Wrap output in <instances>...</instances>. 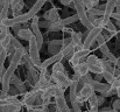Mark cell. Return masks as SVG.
<instances>
[{"mask_svg": "<svg viewBox=\"0 0 120 112\" xmlns=\"http://www.w3.org/2000/svg\"><path fill=\"white\" fill-rule=\"evenodd\" d=\"M72 4H74V6H75L76 14L78 15L79 21L82 22V25H83L85 28H87L89 31L92 29V28H93V25H92V22H91L90 19H89V13H87V9L85 8L83 1H82V0H72Z\"/></svg>", "mask_w": 120, "mask_h": 112, "instance_id": "1", "label": "cell"}, {"mask_svg": "<svg viewBox=\"0 0 120 112\" xmlns=\"http://www.w3.org/2000/svg\"><path fill=\"white\" fill-rule=\"evenodd\" d=\"M85 62L89 66L90 73H92L94 75L104 73V60H100L96 55H89Z\"/></svg>", "mask_w": 120, "mask_h": 112, "instance_id": "2", "label": "cell"}, {"mask_svg": "<svg viewBox=\"0 0 120 112\" xmlns=\"http://www.w3.org/2000/svg\"><path fill=\"white\" fill-rule=\"evenodd\" d=\"M29 42V48H28V54L34 63V66L39 69L41 64V60H40V48L38 46V41H36V37L33 36L30 37V40L28 41Z\"/></svg>", "mask_w": 120, "mask_h": 112, "instance_id": "3", "label": "cell"}, {"mask_svg": "<svg viewBox=\"0 0 120 112\" xmlns=\"http://www.w3.org/2000/svg\"><path fill=\"white\" fill-rule=\"evenodd\" d=\"M101 31L103 28L101 27H93L92 29H90L85 35H84V41H83V48L85 49H90L93 44V42L96 41L97 36L99 34H101Z\"/></svg>", "mask_w": 120, "mask_h": 112, "instance_id": "4", "label": "cell"}, {"mask_svg": "<svg viewBox=\"0 0 120 112\" xmlns=\"http://www.w3.org/2000/svg\"><path fill=\"white\" fill-rule=\"evenodd\" d=\"M94 92H96V91H94V89H93V86H92L91 84H85V85H83V86L80 88V90L78 91V95H77V98H76L77 103H78L79 105H83L85 102L89 100V98H90Z\"/></svg>", "mask_w": 120, "mask_h": 112, "instance_id": "5", "label": "cell"}, {"mask_svg": "<svg viewBox=\"0 0 120 112\" xmlns=\"http://www.w3.org/2000/svg\"><path fill=\"white\" fill-rule=\"evenodd\" d=\"M40 93H41V90H36V89H33L32 91L29 92H26L23 95H21V104L22 105H26L27 108L29 106H33L35 103H36V99L40 97Z\"/></svg>", "mask_w": 120, "mask_h": 112, "instance_id": "6", "label": "cell"}, {"mask_svg": "<svg viewBox=\"0 0 120 112\" xmlns=\"http://www.w3.org/2000/svg\"><path fill=\"white\" fill-rule=\"evenodd\" d=\"M51 79H52L54 83L58 84V85H60L61 88H63V89L69 88L70 84H71V82H72V79L69 78V76H68L67 73H52Z\"/></svg>", "mask_w": 120, "mask_h": 112, "instance_id": "7", "label": "cell"}, {"mask_svg": "<svg viewBox=\"0 0 120 112\" xmlns=\"http://www.w3.org/2000/svg\"><path fill=\"white\" fill-rule=\"evenodd\" d=\"M89 56V49H85V48H79V49H76L74 55L71 56L70 58V62L71 64L75 67L77 66L78 63H82V62H85L86 58Z\"/></svg>", "mask_w": 120, "mask_h": 112, "instance_id": "8", "label": "cell"}, {"mask_svg": "<svg viewBox=\"0 0 120 112\" xmlns=\"http://www.w3.org/2000/svg\"><path fill=\"white\" fill-rule=\"evenodd\" d=\"M30 29L34 34V36L36 37V41H38V46L39 48H42V44H43V36H42V33H41L40 29V22H39V18L35 15L33 19H32V23H30Z\"/></svg>", "mask_w": 120, "mask_h": 112, "instance_id": "9", "label": "cell"}, {"mask_svg": "<svg viewBox=\"0 0 120 112\" xmlns=\"http://www.w3.org/2000/svg\"><path fill=\"white\" fill-rule=\"evenodd\" d=\"M39 73H40V75H39V81H38L36 84L34 85V89H36V90H43V89L50 83L51 76L49 75L47 69L40 70Z\"/></svg>", "mask_w": 120, "mask_h": 112, "instance_id": "10", "label": "cell"}, {"mask_svg": "<svg viewBox=\"0 0 120 112\" xmlns=\"http://www.w3.org/2000/svg\"><path fill=\"white\" fill-rule=\"evenodd\" d=\"M117 2L118 0H109L105 5V12H104V15H103V21H104V25H106L110 19L112 18V14H113V9L116 8L117 6Z\"/></svg>", "mask_w": 120, "mask_h": 112, "instance_id": "11", "label": "cell"}, {"mask_svg": "<svg viewBox=\"0 0 120 112\" xmlns=\"http://www.w3.org/2000/svg\"><path fill=\"white\" fill-rule=\"evenodd\" d=\"M62 58H64V57H63V54H62L61 51L57 53V54H55V55H52L51 57L47 58V60L43 61V62H41L40 67H39V71H40V70H43V69H48L49 66H54L55 63L61 62Z\"/></svg>", "mask_w": 120, "mask_h": 112, "instance_id": "12", "label": "cell"}, {"mask_svg": "<svg viewBox=\"0 0 120 112\" xmlns=\"http://www.w3.org/2000/svg\"><path fill=\"white\" fill-rule=\"evenodd\" d=\"M9 6L13 11V16H18V15L22 14L21 11L25 6V2H23V0H9Z\"/></svg>", "mask_w": 120, "mask_h": 112, "instance_id": "13", "label": "cell"}, {"mask_svg": "<svg viewBox=\"0 0 120 112\" xmlns=\"http://www.w3.org/2000/svg\"><path fill=\"white\" fill-rule=\"evenodd\" d=\"M44 19H45V21H49V22L58 21V20H60L58 9H57V8H51V9L47 11V12L44 13Z\"/></svg>", "mask_w": 120, "mask_h": 112, "instance_id": "14", "label": "cell"}, {"mask_svg": "<svg viewBox=\"0 0 120 112\" xmlns=\"http://www.w3.org/2000/svg\"><path fill=\"white\" fill-rule=\"evenodd\" d=\"M62 47H63V40H54V41H51L49 43L48 51L51 53L52 55H55V54H57V53L61 51Z\"/></svg>", "mask_w": 120, "mask_h": 112, "instance_id": "15", "label": "cell"}, {"mask_svg": "<svg viewBox=\"0 0 120 112\" xmlns=\"http://www.w3.org/2000/svg\"><path fill=\"white\" fill-rule=\"evenodd\" d=\"M78 88H79V83L77 81H74L72 79V82H71V84L69 86V89H70L69 96H70V102L71 103L72 102H76V98H77V95H78Z\"/></svg>", "mask_w": 120, "mask_h": 112, "instance_id": "16", "label": "cell"}, {"mask_svg": "<svg viewBox=\"0 0 120 112\" xmlns=\"http://www.w3.org/2000/svg\"><path fill=\"white\" fill-rule=\"evenodd\" d=\"M33 32L30 28H20L18 32H16V36L21 40H25V41H29L30 37L33 36Z\"/></svg>", "mask_w": 120, "mask_h": 112, "instance_id": "17", "label": "cell"}, {"mask_svg": "<svg viewBox=\"0 0 120 112\" xmlns=\"http://www.w3.org/2000/svg\"><path fill=\"white\" fill-rule=\"evenodd\" d=\"M75 50H76V47H75V44L71 42V43H69L68 46L62 47L61 53L63 54V57H64V58H71V56L74 55Z\"/></svg>", "mask_w": 120, "mask_h": 112, "instance_id": "18", "label": "cell"}, {"mask_svg": "<svg viewBox=\"0 0 120 112\" xmlns=\"http://www.w3.org/2000/svg\"><path fill=\"white\" fill-rule=\"evenodd\" d=\"M92 86L94 89V91H98L99 93H104L106 92L110 88H111V84L109 83H101V82H98V81H94L93 79V83H92Z\"/></svg>", "mask_w": 120, "mask_h": 112, "instance_id": "19", "label": "cell"}, {"mask_svg": "<svg viewBox=\"0 0 120 112\" xmlns=\"http://www.w3.org/2000/svg\"><path fill=\"white\" fill-rule=\"evenodd\" d=\"M75 68V71L76 74H78L79 76H84V75L89 74L90 70H89V66L86 64V62H82V63H78L77 66L74 67Z\"/></svg>", "mask_w": 120, "mask_h": 112, "instance_id": "20", "label": "cell"}, {"mask_svg": "<svg viewBox=\"0 0 120 112\" xmlns=\"http://www.w3.org/2000/svg\"><path fill=\"white\" fill-rule=\"evenodd\" d=\"M71 40H72V43L75 44L76 49L83 48V42H82V34H80V33H76V32H72V33H71Z\"/></svg>", "mask_w": 120, "mask_h": 112, "instance_id": "21", "label": "cell"}, {"mask_svg": "<svg viewBox=\"0 0 120 112\" xmlns=\"http://www.w3.org/2000/svg\"><path fill=\"white\" fill-rule=\"evenodd\" d=\"M4 109L5 112H20L22 104H0Z\"/></svg>", "mask_w": 120, "mask_h": 112, "instance_id": "22", "label": "cell"}, {"mask_svg": "<svg viewBox=\"0 0 120 112\" xmlns=\"http://www.w3.org/2000/svg\"><path fill=\"white\" fill-rule=\"evenodd\" d=\"M64 25H63V22H62V20L60 19L58 21H55V22H51L50 23V26H49V28H48V31H50V32H60V31H63L64 29Z\"/></svg>", "mask_w": 120, "mask_h": 112, "instance_id": "23", "label": "cell"}, {"mask_svg": "<svg viewBox=\"0 0 120 112\" xmlns=\"http://www.w3.org/2000/svg\"><path fill=\"white\" fill-rule=\"evenodd\" d=\"M12 39H13V35H12L11 33H8L6 36L0 41V43H1V48H2V49H8V47H9L11 43H12Z\"/></svg>", "mask_w": 120, "mask_h": 112, "instance_id": "24", "label": "cell"}, {"mask_svg": "<svg viewBox=\"0 0 120 112\" xmlns=\"http://www.w3.org/2000/svg\"><path fill=\"white\" fill-rule=\"evenodd\" d=\"M79 85H85V84H91L92 85V83H93V78L91 77V75H89V74H86V75H84V76H80V78H79Z\"/></svg>", "mask_w": 120, "mask_h": 112, "instance_id": "25", "label": "cell"}, {"mask_svg": "<svg viewBox=\"0 0 120 112\" xmlns=\"http://www.w3.org/2000/svg\"><path fill=\"white\" fill-rule=\"evenodd\" d=\"M114 70H116L114 64H113L111 61L105 60V61H104V71H109V73H112V74H113Z\"/></svg>", "mask_w": 120, "mask_h": 112, "instance_id": "26", "label": "cell"}, {"mask_svg": "<svg viewBox=\"0 0 120 112\" xmlns=\"http://www.w3.org/2000/svg\"><path fill=\"white\" fill-rule=\"evenodd\" d=\"M77 20H79V18H78V15H77V14H75V15H71V16L67 18V19H63V20H62V22H63V25H64V26H68V25H71V23L76 22Z\"/></svg>", "mask_w": 120, "mask_h": 112, "instance_id": "27", "label": "cell"}, {"mask_svg": "<svg viewBox=\"0 0 120 112\" xmlns=\"http://www.w3.org/2000/svg\"><path fill=\"white\" fill-rule=\"evenodd\" d=\"M52 73H65V67L63 66V63L57 62L52 66Z\"/></svg>", "mask_w": 120, "mask_h": 112, "instance_id": "28", "label": "cell"}, {"mask_svg": "<svg viewBox=\"0 0 120 112\" xmlns=\"http://www.w3.org/2000/svg\"><path fill=\"white\" fill-rule=\"evenodd\" d=\"M7 57H8L7 49H1V51H0V68H4V64H5Z\"/></svg>", "mask_w": 120, "mask_h": 112, "instance_id": "29", "label": "cell"}, {"mask_svg": "<svg viewBox=\"0 0 120 112\" xmlns=\"http://www.w3.org/2000/svg\"><path fill=\"white\" fill-rule=\"evenodd\" d=\"M103 77L106 79V82L109 84H112L114 82V79H116V76L112 74V73H109V71H104L103 73Z\"/></svg>", "mask_w": 120, "mask_h": 112, "instance_id": "30", "label": "cell"}, {"mask_svg": "<svg viewBox=\"0 0 120 112\" xmlns=\"http://www.w3.org/2000/svg\"><path fill=\"white\" fill-rule=\"evenodd\" d=\"M104 12L105 11H103V9H99L98 7H94V8H91V9H89L87 11V13L89 14H91V15H94V16H103L104 15Z\"/></svg>", "mask_w": 120, "mask_h": 112, "instance_id": "31", "label": "cell"}, {"mask_svg": "<svg viewBox=\"0 0 120 112\" xmlns=\"http://www.w3.org/2000/svg\"><path fill=\"white\" fill-rule=\"evenodd\" d=\"M104 28H105L107 32H110L111 34H116V33H117V28H116V26H114V25L111 22V20H110V21H109V22L105 25V27H104Z\"/></svg>", "mask_w": 120, "mask_h": 112, "instance_id": "32", "label": "cell"}, {"mask_svg": "<svg viewBox=\"0 0 120 112\" xmlns=\"http://www.w3.org/2000/svg\"><path fill=\"white\" fill-rule=\"evenodd\" d=\"M89 104H90V108L91 106H99L98 105V96L96 95V93H93L90 98H89Z\"/></svg>", "mask_w": 120, "mask_h": 112, "instance_id": "33", "label": "cell"}, {"mask_svg": "<svg viewBox=\"0 0 120 112\" xmlns=\"http://www.w3.org/2000/svg\"><path fill=\"white\" fill-rule=\"evenodd\" d=\"M99 49H100V51H101V54H103V55H104L105 57H107V56H109V54L111 53L106 43H104V44H101V46H99Z\"/></svg>", "mask_w": 120, "mask_h": 112, "instance_id": "34", "label": "cell"}, {"mask_svg": "<svg viewBox=\"0 0 120 112\" xmlns=\"http://www.w3.org/2000/svg\"><path fill=\"white\" fill-rule=\"evenodd\" d=\"M106 39H107V37L104 36L103 34H99V35L97 36V39H96V41H97V43H98L99 46H101V44L106 43Z\"/></svg>", "mask_w": 120, "mask_h": 112, "instance_id": "35", "label": "cell"}, {"mask_svg": "<svg viewBox=\"0 0 120 112\" xmlns=\"http://www.w3.org/2000/svg\"><path fill=\"white\" fill-rule=\"evenodd\" d=\"M113 109L117 110L118 112H120V98H118L117 100L113 102Z\"/></svg>", "mask_w": 120, "mask_h": 112, "instance_id": "36", "label": "cell"}, {"mask_svg": "<svg viewBox=\"0 0 120 112\" xmlns=\"http://www.w3.org/2000/svg\"><path fill=\"white\" fill-rule=\"evenodd\" d=\"M107 60H109V61H111L113 64H116V62H117V60H118V58H117L112 53H110V54H109V56H107Z\"/></svg>", "mask_w": 120, "mask_h": 112, "instance_id": "37", "label": "cell"}, {"mask_svg": "<svg viewBox=\"0 0 120 112\" xmlns=\"http://www.w3.org/2000/svg\"><path fill=\"white\" fill-rule=\"evenodd\" d=\"M60 1H61V4L64 5V6H69V5H71V2H72V0H60Z\"/></svg>", "mask_w": 120, "mask_h": 112, "instance_id": "38", "label": "cell"}, {"mask_svg": "<svg viewBox=\"0 0 120 112\" xmlns=\"http://www.w3.org/2000/svg\"><path fill=\"white\" fill-rule=\"evenodd\" d=\"M4 73H5V69L4 68H0V85L2 83V77H4Z\"/></svg>", "mask_w": 120, "mask_h": 112, "instance_id": "39", "label": "cell"}, {"mask_svg": "<svg viewBox=\"0 0 120 112\" xmlns=\"http://www.w3.org/2000/svg\"><path fill=\"white\" fill-rule=\"evenodd\" d=\"M104 98L105 97H103V96H98V105H101L104 103Z\"/></svg>", "mask_w": 120, "mask_h": 112, "instance_id": "40", "label": "cell"}, {"mask_svg": "<svg viewBox=\"0 0 120 112\" xmlns=\"http://www.w3.org/2000/svg\"><path fill=\"white\" fill-rule=\"evenodd\" d=\"M89 112H99L98 111V106H91Z\"/></svg>", "mask_w": 120, "mask_h": 112, "instance_id": "41", "label": "cell"}, {"mask_svg": "<svg viewBox=\"0 0 120 112\" xmlns=\"http://www.w3.org/2000/svg\"><path fill=\"white\" fill-rule=\"evenodd\" d=\"M116 68H118V69H120V60H117V62H116Z\"/></svg>", "mask_w": 120, "mask_h": 112, "instance_id": "42", "label": "cell"}, {"mask_svg": "<svg viewBox=\"0 0 120 112\" xmlns=\"http://www.w3.org/2000/svg\"><path fill=\"white\" fill-rule=\"evenodd\" d=\"M34 112H44L43 110H42V108H36V109H34Z\"/></svg>", "mask_w": 120, "mask_h": 112, "instance_id": "43", "label": "cell"}, {"mask_svg": "<svg viewBox=\"0 0 120 112\" xmlns=\"http://www.w3.org/2000/svg\"><path fill=\"white\" fill-rule=\"evenodd\" d=\"M25 112H34V109H32V106H29V108H27V110Z\"/></svg>", "mask_w": 120, "mask_h": 112, "instance_id": "44", "label": "cell"}, {"mask_svg": "<svg viewBox=\"0 0 120 112\" xmlns=\"http://www.w3.org/2000/svg\"><path fill=\"white\" fill-rule=\"evenodd\" d=\"M117 95H118V97L120 98V86L119 88H117Z\"/></svg>", "mask_w": 120, "mask_h": 112, "instance_id": "45", "label": "cell"}, {"mask_svg": "<svg viewBox=\"0 0 120 112\" xmlns=\"http://www.w3.org/2000/svg\"><path fill=\"white\" fill-rule=\"evenodd\" d=\"M107 112H118V111H117V110H114V109H112V110H109Z\"/></svg>", "mask_w": 120, "mask_h": 112, "instance_id": "46", "label": "cell"}]
</instances>
